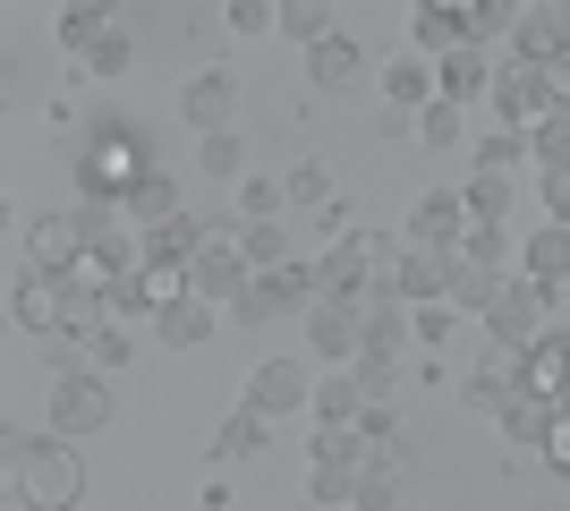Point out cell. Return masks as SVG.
Returning <instances> with one entry per match:
<instances>
[{"label":"cell","instance_id":"cell-32","mask_svg":"<svg viewBox=\"0 0 570 511\" xmlns=\"http://www.w3.org/2000/svg\"><path fill=\"white\" fill-rule=\"evenodd\" d=\"M196 163H205V179H247V137H238V128H222V137H205V146H196Z\"/></svg>","mask_w":570,"mask_h":511},{"label":"cell","instance_id":"cell-11","mask_svg":"<svg viewBox=\"0 0 570 511\" xmlns=\"http://www.w3.org/2000/svg\"><path fill=\"white\" fill-rule=\"evenodd\" d=\"M452 265L460 256H443V247H409L401 265H392V298L401 307H443L452 298Z\"/></svg>","mask_w":570,"mask_h":511},{"label":"cell","instance_id":"cell-3","mask_svg":"<svg viewBox=\"0 0 570 511\" xmlns=\"http://www.w3.org/2000/svg\"><path fill=\"white\" fill-rule=\"evenodd\" d=\"M86 256H95V214H35L26 222V273H60L69 282Z\"/></svg>","mask_w":570,"mask_h":511},{"label":"cell","instance_id":"cell-8","mask_svg":"<svg viewBox=\"0 0 570 511\" xmlns=\"http://www.w3.org/2000/svg\"><path fill=\"white\" fill-rule=\"evenodd\" d=\"M247 410H264V417H298V410H315V375H307V358H264L256 375H247Z\"/></svg>","mask_w":570,"mask_h":511},{"label":"cell","instance_id":"cell-28","mask_svg":"<svg viewBox=\"0 0 570 511\" xmlns=\"http://www.w3.org/2000/svg\"><path fill=\"white\" fill-rule=\"evenodd\" d=\"M476 95H494V69H485V51H452L443 60V102H476Z\"/></svg>","mask_w":570,"mask_h":511},{"label":"cell","instance_id":"cell-26","mask_svg":"<svg viewBox=\"0 0 570 511\" xmlns=\"http://www.w3.org/2000/svg\"><path fill=\"white\" fill-rule=\"evenodd\" d=\"M128 282H137L145 316H163V307H179V298H196V291H188V265H154V256H145V265L128 273Z\"/></svg>","mask_w":570,"mask_h":511},{"label":"cell","instance_id":"cell-44","mask_svg":"<svg viewBox=\"0 0 570 511\" xmlns=\"http://www.w3.org/2000/svg\"><path fill=\"white\" fill-rule=\"evenodd\" d=\"M520 26V9H502V0H476L469 9V43H494V35H511Z\"/></svg>","mask_w":570,"mask_h":511},{"label":"cell","instance_id":"cell-19","mask_svg":"<svg viewBox=\"0 0 570 511\" xmlns=\"http://www.w3.org/2000/svg\"><path fill=\"white\" fill-rule=\"evenodd\" d=\"M357 77H366V51H357L350 35H324V43L307 51V86H324V95H341Z\"/></svg>","mask_w":570,"mask_h":511},{"label":"cell","instance_id":"cell-4","mask_svg":"<svg viewBox=\"0 0 570 511\" xmlns=\"http://www.w3.org/2000/svg\"><path fill=\"white\" fill-rule=\"evenodd\" d=\"M9 324H18L26 341H60V333H77V282H60V273H26L18 298H9Z\"/></svg>","mask_w":570,"mask_h":511},{"label":"cell","instance_id":"cell-12","mask_svg":"<svg viewBox=\"0 0 570 511\" xmlns=\"http://www.w3.org/2000/svg\"><path fill=\"white\" fill-rule=\"evenodd\" d=\"M511 51H520V69H553V60L570 51V9H553V0L520 9V26H511Z\"/></svg>","mask_w":570,"mask_h":511},{"label":"cell","instance_id":"cell-33","mask_svg":"<svg viewBox=\"0 0 570 511\" xmlns=\"http://www.w3.org/2000/svg\"><path fill=\"white\" fill-rule=\"evenodd\" d=\"M520 163H528V137H520V128H494V137L476 146V179H511Z\"/></svg>","mask_w":570,"mask_h":511},{"label":"cell","instance_id":"cell-52","mask_svg":"<svg viewBox=\"0 0 570 511\" xmlns=\"http://www.w3.org/2000/svg\"><path fill=\"white\" fill-rule=\"evenodd\" d=\"M562 410H570V401H562Z\"/></svg>","mask_w":570,"mask_h":511},{"label":"cell","instance_id":"cell-25","mask_svg":"<svg viewBox=\"0 0 570 511\" xmlns=\"http://www.w3.org/2000/svg\"><path fill=\"white\" fill-rule=\"evenodd\" d=\"M546 435H553V401L520 392V401L502 410V443H511V452H546Z\"/></svg>","mask_w":570,"mask_h":511},{"label":"cell","instance_id":"cell-9","mask_svg":"<svg viewBox=\"0 0 570 511\" xmlns=\"http://www.w3.org/2000/svg\"><path fill=\"white\" fill-rule=\"evenodd\" d=\"M469 196L452 188H426L417 205H409V247H443V256H460V239H469Z\"/></svg>","mask_w":570,"mask_h":511},{"label":"cell","instance_id":"cell-29","mask_svg":"<svg viewBox=\"0 0 570 511\" xmlns=\"http://www.w3.org/2000/svg\"><path fill=\"white\" fill-rule=\"evenodd\" d=\"M196 247H205V222H163V230H145V256L154 265H196Z\"/></svg>","mask_w":570,"mask_h":511},{"label":"cell","instance_id":"cell-31","mask_svg":"<svg viewBox=\"0 0 570 511\" xmlns=\"http://www.w3.org/2000/svg\"><path fill=\"white\" fill-rule=\"evenodd\" d=\"M307 494L333 511H357V461H307Z\"/></svg>","mask_w":570,"mask_h":511},{"label":"cell","instance_id":"cell-49","mask_svg":"<svg viewBox=\"0 0 570 511\" xmlns=\"http://www.w3.org/2000/svg\"><path fill=\"white\" fill-rule=\"evenodd\" d=\"M417 333H426V341L452 333V298H443V307H417Z\"/></svg>","mask_w":570,"mask_h":511},{"label":"cell","instance_id":"cell-43","mask_svg":"<svg viewBox=\"0 0 570 511\" xmlns=\"http://www.w3.org/2000/svg\"><path fill=\"white\" fill-rule=\"evenodd\" d=\"M460 196H469V214H476V222H502V214H511V179H469Z\"/></svg>","mask_w":570,"mask_h":511},{"label":"cell","instance_id":"cell-47","mask_svg":"<svg viewBox=\"0 0 570 511\" xmlns=\"http://www.w3.org/2000/svg\"><path fill=\"white\" fill-rule=\"evenodd\" d=\"M546 214L570 230V170H546Z\"/></svg>","mask_w":570,"mask_h":511},{"label":"cell","instance_id":"cell-23","mask_svg":"<svg viewBox=\"0 0 570 511\" xmlns=\"http://www.w3.org/2000/svg\"><path fill=\"white\" fill-rule=\"evenodd\" d=\"M375 410L357 375H315V426H357V417Z\"/></svg>","mask_w":570,"mask_h":511},{"label":"cell","instance_id":"cell-5","mask_svg":"<svg viewBox=\"0 0 570 511\" xmlns=\"http://www.w3.org/2000/svg\"><path fill=\"white\" fill-rule=\"evenodd\" d=\"M111 417H119V392L102 384V375H69V384H51V435L86 443V435H102Z\"/></svg>","mask_w":570,"mask_h":511},{"label":"cell","instance_id":"cell-18","mask_svg":"<svg viewBox=\"0 0 570 511\" xmlns=\"http://www.w3.org/2000/svg\"><path fill=\"white\" fill-rule=\"evenodd\" d=\"M264 435H273V417L238 401V410H230V417H222V426H214V461H222V469L256 461V452H264Z\"/></svg>","mask_w":570,"mask_h":511},{"label":"cell","instance_id":"cell-21","mask_svg":"<svg viewBox=\"0 0 570 511\" xmlns=\"http://www.w3.org/2000/svg\"><path fill=\"white\" fill-rule=\"evenodd\" d=\"M520 273H528V282H546V291L570 282V230H562V222H546L537 239H520Z\"/></svg>","mask_w":570,"mask_h":511},{"label":"cell","instance_id":"cell-6","mask_svg":"<svg viewBox=\"0 0 570 511\" xmlns=\"http://www.w3.org/2000/svg\"><path fill=\"white\" fill-rule=\"evenodd\" d=\"M546 282H528V273H520V282H502V291H494V307H485V333H494V350H528V341H537V333H546Z\"/></svg>","mask_w":570,"mask_h":511},{"label":"cell","instance_id":"cell-37","mask_svg":"<svg viewBox=\"0 0 570 511\" xmlns=\"http://www.w3.org/2000/svg\"><path fill=\"white\" fill-rule=\"evenodd\" d=\"M289 188L282 179H238V222H282Z\"/></svg>","mask_w":570,"mask_h":511},{"label":"cell","instance_id":"cell-40","mask_svg":"<svg viewBox=\"0 0 570 511\" xmlns=\"http://www.w3.org/2000/svg\"><path fill=\"white\" fill-rule=\"evenodd\" d=\"M86 69H95V77H128V69H137V43H128V35L111 26V35H102V43L86 51Z\"/></svg>","mask_w":570,"mask_h":511},{"label":"cell","instance_id":"cell-20","mask_svg":"<svg viewBox=\"0 0 570 511\" xmlns=\"http://www.w3.org/2000/svg\"><path fill=\"white\" fill-rule=\"evenodd\" d=\"M214 298H179V307H163V316H154V341H163V350H196V341H214Z\"/></svg>","mask_w":570,"mask_h":511},{"label":"cell","instance_id":"cell-50","mask_svg":"<svg viewBox=\"0 0 570 511\" xmlns=\"http://www.w3.org/2000/svg\"><path fill=\"white\" fill-rule=\"evenodd\" d=\"M9 511H35V503H26V494H9Z\"/></svg>","mask_w":570,"mask_h":511},{"label":"cell","instance_id":"cell-42","mask_svg":"<svg viewBox=\"0 0 570 511\" xmlns=\"http://www.w3.org/2000/svg\"><path fill=\"white\" fill-rule=\"evenodd\" d=\"M511 230H502V222H469V239H460V256H485V265H502V256H511Z\"/></svg>","mask_w":570,"mask_h":511},{"label":"cell","instance_id":"cell-51","mask_svg":"<svg viewBox=\"0 0 570 511\" xmlns=\"http://www.w3.org/2000/svg\"><path fill=\"white\" fill-rule=\"evenodd\" d=\"M357 511H392V503H357Z\"/></svg>","mask_w":570,"mask_h":511},{"label":"cell","instance_id":"cell-35","mask_svg":"<svg viewBox=\"0 0 570 511\" xmlns=\"http://www.w3.org/2000/svg\"><path fill=\"white\" fill-rule=\"evenodd\" d=\"M528 154L546 170H570V111H546V120L528 128Z\"/></svg>","mask_w":570,"mask_h":511},{"label":"cell","instance_id":"cell-41","mask_svg":"<svg viewBox=\"0 0 570 511\" xmlns=\"http://www.w3.org/2000/svg\"><path fill=\"white\" fill-rule=\"evenodd\" d=\"M60 35H69V43H77V60H86V51H95L102 35H111V9H69V18H60Z\"/></svg>","mask_w":570,"mask_h":511},{"label":"cell","instance_id":"cell-15","mask_svg":"<svg viewBox=\"0 0 570 511\" xmlns=\"http://www.w3.org/2000/svg\"><path fill=\"white\" fill-rule=\"evenodd\" d=\"M520 392H528V384H520V350H494V358L469 375V392H460V401H469L476 417H502L511 401H520Z\"/></svg>","mask_w":570,"mask_h":511},{"label":"cell","instance_id":"cell-45","mask_svg":"<svg viewBox=\"0 0 570 511\" xmlns=\"http://www.w3.org/2000/svg\"><path fill=\"white\" fill-rule=\"evenodd\" d=\"M537 461H546L553 478L570 487V410H553V435H546V452H537Z\"/></svg>","mask_w":570,"mask_h":511},{"label":"cell","instance_id":"cell-14","mask_svg":"<svg viewBox=\"0 0 570 511\" xmlns=\"http://www.w3.org/2000/svg\"><path fill=\"white\" fill-rule=\"evenodd\" d=\"M315 282H324V298H375V291H383L375 256H366L357 239H341L333 256H315Z\"/></svg>","mask_w":570,"mask_h":511},{"label":"cell","instance_id":"cell-30","mask_svg":"<svg viewBox=\"0 0 570 511\" xmlns=\"http://www.w3.org/2000/svg\"><path fill=\"white\" fill-rule=\"evenodd\" d=\"M282 188H289V205L324 214V205H333V163H324V154H307V163H289V170H282Z\"/></svg>","mask_w":570,"mask_h":511},{"label":"cell","instance_id":"cell-27","mask_svg":"<svg viewBox=\"0 0 570 511\" xmlns=\"http://www.w3.org/2000/svg\"><path fill=\"white\" fill-rule=\"evenodd\" d=\"M502 291V265H485V256H460L452 265V307H469V316H485Z\"/></svg>","mask_w":570,"mask_h":511},{"label":"cell","instance_id":"cell-13","mask_svg":"<svg viewBox=\"0 0 570 511\" xmlns=\"http://www.w3.org/2000/svg\"><path fill=\"white\" fill-rule=\"evenodd\" d=\"M520 384L537 392V401H553V410L570 401V341H562V333H537V341L520 350Z\"/></svg>","mask_w":570,"mask_h":511},{"label":"cell","instance_id":"cell-46","mask_svg":"<svg viewBox=\"0 0 570 511\" xmlns=\"http://www.w3.org/2000/svg\"><path fill=\"white\" fill-rule=\"evenodd\" d=\"M273 26H282L273 0H238V9H230V35H273Z\"/></svg>","mask_w":570,"mask_h":511},{"label":"cell","instance_id":"cell-34","mask_svg":"<svg viewBox=\"0 0 570 511\" xmlns=\"http://www.w3.org/2000/svg\"><path fill=\"white\" fill-rule=\"evenodd\" d=\"M128 358H137V333H128V324H102V333H86V366H95V375H119Z\"/></svg>","mask_w":570,"mask_h":511},{"label":"cell","instance_id":"cell-48","mask_svg":"<svg viewBox=\"0 0 570 511\" xmlns=\"http://www.w3.org/2000/svg\"><path fill=\"white\" fill-rule=\"evenodd\" d=\"M537 77H546V95H553V111H570V51H562V60H553V69H537Z\"/></svg>","mask_w":570,"mask_h":511},{"label":"cell","instance_id":"cell-2","mask_svg":"<svg viewBox=\"0 0 570 511\" xmlns=\"http://www.w3.org/2000/svg\"><path fill=\"white\" fill-rule=\"evenodd\" d=\"M9 494H26L35 511H77L86 503V461L69 435H9Z\"/></svg>","mask_w":570,"mask_h":511},{"label":"cell","instance_id":"cell-39","mask_svg":"<svg viewBox=\"0 0 570 511\" xmlns=\"http://www.w3.org/2000/svg\"><path fill=\"white\" fill-rule=\"evenodd\" d=\"M417 137H426L434 154H452L460 146V102H426V111H417Z\"/></svg>","mask_w":570,"mask_h":511},{"label":"cell","instance_id":"cell-16","mask_svg":"<svg viewBox=\"0 0 570 511\" xmlns=\"http://www.w3.org/2000/svg\"><path fill=\"white\" fill-rule=\"evenodd\" d=\"M494 111H502V128H520V137H528V128L553 111L546 77H537V69H502V77H494Z\"/></svg>","mask_w":570,"mask_h":511},{"label":"cell","instance_id":"cell-1","mask_svg":"<svg viewBox=\"0 0 570 511\" xmlns=\"http://www.w3.org/2000/svg\"><path fill=\"white\" fill-rule=\"evenodd\" d=\"M154 170H163V163H154V137H145L137 120H119V111H102V128L77 146V188L95 196L102 214H119Z\"/></svg>","mask_w":570,"mask_h":511},{"label":"cell","instance_id":"cell-22","mask_svg":"<svg viewBox=\"0 0 570 511\" xmlns=\"http://www.w3.org/2000/svg\"><path fill=\"white\" fill-rule=\"evenodd\" d=\"M417 51H426V60H452V51H469V9H443V0H426V9H417Z\"/></svg>","mask_w":570,"mask_h":511},{"label":"cell","instance_id":"cell-38","mask_svg":"<svg viewBox=\"0 0 570 511\" xmlns=\"http://www.w3.org/2000/svg\"><path fill=\"white\" fill-rule=\"evenodd\" d=\"M289 256H298V247L282 239V222H247V265H256V273L289 265Z\"/></svg>","mask_w":570,"mask_h":511},{"label":"cell","instance_id":"cell-24","mask_svg":"<svg viewBox=\"0 0 570 511\" xmlns=\"http://www.w3.org/2000/svg\"><path fill=\"white\" fill-rule=\"evenodd\" d=\"M119 214L137 222V230H163V222H179V214H188V205H179V179H170V170H154V179H145V188L128 196Z\"/></svg>","mask_w":570,"mask_h":511},{"label":"cell","instance_id":"cell-36","mask_svg":"<svg viewBox=\"0 0 570 511\" xmlns=\"http://www.w3.org/2000/svg\"><path fill=\"white\" fill-rule=\"evenodd\" d=\"M282 35H298V43H324V35H341V26H333V9H324V0H289V9H282Z\"/></svg>","mask_w":570,"mask_h":511},{"label":"cell","instance_id":"cell-7","mask_svg":"<svg viewBox=\"0 0 570 511\" xmlns=\"http://www.w3.org/2000/svg\"><path fill=\"white\" fill-rule=\"evenodd\" d=\"M307 350L324 366L357 358V350H366V298H315L307 307Z\"/></svg>","mask_w":570,"mask_h":511},{"label":"cell","instance_id":"cell-17","mask_svg":"<svg viewBox=\"0 0 570 511\" xmlns=\"http://www.w3.org/2000/svg\"><path fill=\"white\" fill-rule=\"evenodd\" d=\"M383 102H392V111H426V102H443V86H434V60H426V51L383 60Z\"/></svg>","mask_w":570,"mask_h":511},{"label":"cell","instance_id":"cell-10","mask_svg":"<svg viewBox=\"0 0 570 511\" xmlns=\"http://www.w3.org/2000/svg\"><path fill=\"white\" fill-rule=\"evenodd\" d=\"M179 120H188L196 137H222V128L238 120V77H230V69L188 77V86H179Z\"/></svg>","mask_w":570,"mask_h":511}]
</instances>
